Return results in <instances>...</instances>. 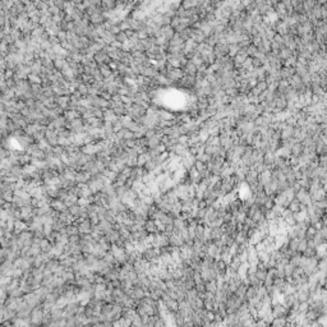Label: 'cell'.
<instances>
[{
    "label": "cell",
    "mask_w": 327,
    "mask_h": 327,
    "mask_svg": "<svg viewBox=\"0 0 327 327\" xmlns=\"http://www.w3.org/2000/svg\"><path fill=\"white\" fill-rule=\"evenodd\" d=\"M326 193L327 192L324 190V188L323 187H321V188H318L313 194H311V197H312V201L313 202H317V201H322V199H324L326 198Z\"/></svg>",
    "instance_id": "obj_1"
},
{
    "label": "cell",
    "mask_w": 327,
    "mask_h": 327,
    "mask_svg": "<svg viewBox=\"0 0 327 327\" xmlns=\"http://www.w3.org/2000/svg\"><path fill=\"white\" fill-rule=\"evenodd\" d=\"M222 234H224V227H221V226H215V227H211V240L221 239Z\"/></svg>",
    "instance_id": "obj_2"
},
{
    "label": "cell",
    "mask_w": 327,
    "mask_h": 327,
    "mask_svg": "<svg viewBox=\"0 0 327 327\" xmlns=\"http://www.w3.org/2000/svg\"><path fill=\"white\" fill-rule=\"evenodd\" d=\"M303 152H304V146L302 144V143H294L293 144V147H292V155H294V156H302L303 155Z\"/></svg>",
    "instance_id": "obj_3"
},
{
    "label": "cell",
    "mask_w": 327,
    "mask_h": 327,
    "mask_svg": "<svg viewBox=\"0 0 327 327\" xmlns=\"http://www.w3.org/2000/svg\"><path fill=\"white\" fill-rule=\"evenodd\" d=\"M317 227L314 226V225H309L308 226V229L305 230V238H307V240H312L313 238H314V235L317 234Z\"/></svg>",
    "instance_id": "obj_4"
},
{
    "label": "cell",
    "mask_w": 327,
    "mask_h": 327,
    "mask_svg": "<svg viewBox=\"0 0 327 327\" xmlns=\"http://www.w3.org/2000/svg\"><path fill=\"white\" fill-rule=\"evenodd\" d=\"M300 206H302L300 201H299L298 198H294V199L290 202V204L287 206V208H289L293 214H295V212H298V211H300Z\"/></svg>",
    "instance_id": "obj_5"
},
{
    "label": "cell",
    "mask_w": 327,
    "mask_h": 327,
    "mask_svg": "<svg viewBox=\"0 0 327 327\" xmlns=\"http://www.w3.org/2000/svg\"><path fill=\"white\" fill-rule=\"evenodd\" d=\"M257 292H258V287H257V286L249 285V286H248V289H247V293H245V298H247V300L254 298V297L257 295Z\"/></svg>",
    "instance_id": "obj_6"
},
{
    "label": "cell",
    "mask_w": 327,
    "mask_h": 327,
    "mask_svg": "<svg viewBox=\"0 0 327 327\" xmlns=\"http://www.w3.org/2000/svg\"><path fill=\"white\" fill-rule=\"evenodd\" d=\"M243 262H242V259H240V257L239 256H234L233 258H232V261H230V263H229V267H232L233 270H238V268L240 267V264H242Z\"/></svg>",
    "instance_id": "obj_7"
},
{
    "label": "cell",
    "mask_w": 327,
    "mask_h": 327,
    "mask_svg": "<svg viewBox=\"0 0 327 327\" xmlns=\"http://www.w3.org/2000/svg\"><path fill=\"white\" fill-rule=\"evenodd\" d=\"M309 309V302L308 300H304V302H300L299 303V307H298V312L299 313H307V311Z\"/></svg>",
    "instance_id": "obj_8"
},
{
    "label": "cell",
    "mask_w": 327,
    "mask_h": 327,
    "mask_svg": "<svg viewBox=\"0 0 327 327\" xmlns=\"http://www.w3.org/2000/svg\"><path fill=\"white\" fill-rule=\"evenodd\" d=\"M294 270H295V266L293 264V263H287L286 266H285V279L286 277H290V276H293V272H294Z\"/></svg>",
    "instance_id": "obj_9"
},
{
    "label": "cell",
    "mask_w": 327,
    "mask_h": 327,
    "mask_svg": "<svg viewBox=\"0 0 327 327\" xmlns=\"http://www.w3.org/2000/svg\"><path fill=\"white\" fill-rule=\"evenodd\" d=\"M299 240L298 238H292L289 240V248L292 249L293 252H298V247H299Z\"/></svg>",
    "instance_id": "obj_10"
},
{
    "label": "cell",
    "mask_w": 327,
    "mask_h": 327,
    "mask_svg": "<svg viewBox=\"0 0 327 327\" xmlns=\"http://www.w3.org/2000/svg\"><path fill=\"white\" fill-rule=\"evenodd\" d=\"M144 229L147 230L148 233H153V232H156V230H157L156 222H155V221H147V222L144 224Z\"/></svg>",
    "instance_id": "obj_11"
},
{
    "label": "cell",
    "mask_w": 327,
    "mask_h": 327,
    "mask_svg": "<svg viewBox=\"0 0 327 327\" xmlns=\"http://www.w3.org/2000/svg\"><path fill=\"white\" fill-rule=\"evenodd\" d=\"M307 247H308V240H307V238L300 239V240H299V247H298V252L303 253L305 249H307Z\"/></svg>",
    "instance_id": "obj_12"
},
{
    "label": "cell",
    "mask_w": 327,
    "mask_h": 327,
    "mask_svg": "<svg viewBox=\"0 0 327 327\" xmlns=\"http://www.w3.org/2000/svg\"><path fill=\"white\" fill-rule=\"evenodd\" d=\"M194 167H196L199 172H202V171H204V170L207 169V164L203 162V161H201V160H197L196 164H194Z\"/></svg>",
    "instance_id": "obj_13"
},
{
    "label": "cell",
    "mask_w": 327,
    "mask_h": 327,
    "mask_svg": "<svg viewBox=\"0 0 327 327\" xmlns=\"http://www.w3.org/2000/svg\"><path fill=\"white\" fill-rule=\"evenodd\" d=\"M312 240H313V243H314L317 247H318V245H321L322 243H324V239H323V237L321 235V233H319V232H317V234L314 235V238H313Z\"/></svg>",
    "instance_id": "obj_14"
},
{
    "label": "cell",
    "mask_w": 327,
    "mask_h": 327,
    "mask_svg": "<svg viewBox=\"0 0 327 327\" xmlns=\"http://www.w3.org/2000/svg\"><path fill=\"white\" fill-rule=\"evenodd\" d=\"M318 165L323 166V167H327V153H323V155L318 156Z\"/></svg>",
    "instance_id": "obj_15"
},
{
    "label": "cell",
    "mask_w": 327,
    "mask_h": 327,
    "mask_svg": "<svg viewBox=\"0 0 327 327\" xmlns=\"http://www.w3.org/2000/svg\"><path fill=\"white\" fill-rule=\"evenodd\" d=\"M313 204H316L317 207L322 208V210H326L327 208V199H322V201H317V202H313Z\"/></svg>",
    "instance_id": "obj_16"
},
{
    "label": "cell",
    "mask_w": 327,
    "mask_h": 327,
    "mask_svg": "<svg viewBox=\"0 0 327 327\" xmlns=\"http://www.w3.org/2000/svg\"><path fill=\"white\" fill-rule=\"evenodd\" d=\"M323 188H324V190L327 192V183H324V184H323Z\"/></svg>",
    "instance_id": "obj_17"
}]
</instances>
